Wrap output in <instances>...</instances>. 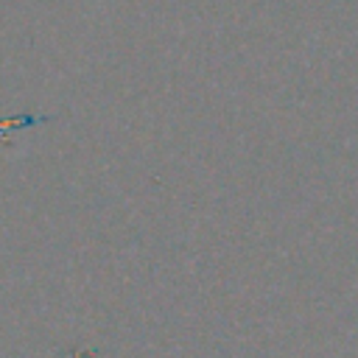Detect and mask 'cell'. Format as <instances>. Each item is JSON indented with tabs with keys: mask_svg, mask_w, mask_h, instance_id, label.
I'll return each instance as SVG.
<instances>
[{
	"mask_svg": "<svg viewBox=\"0 0 358 358\" xmlns=\"http://www.w3.org/2000/svg\"><path fill=\"white\" fill-rule=\"evenodd\" d=\"M34 123H36V117H17V120H3L0 129H14V126L20 129V126H34Z\"/></svg>",
	"mask_w": 358,
	"mask_h": 358,
	"instance_id": "obj_1",
	"label": "cell"
}]
</instances>
